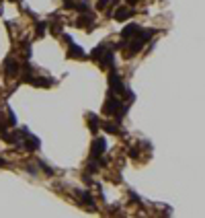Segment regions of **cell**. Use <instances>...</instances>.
<instances>
[{
    "instance_id": "5",
    "label": "cell",
    "mask_w": 205,
    "mask_h": 218,
    "mask_svg": "<svg viewBox=\"0 0 205 218\" xmlns=\"http://www.w3.org/2000/svg\"><path fill=\"white\" fill-rule=\"evenodd\" d=\"M98 62H101V66L109 68V66L113 64V54H111V52H107V50H105V52H102V56L98 58Z\"/></svg>"
},
{
    "instance_id": "15",
    "label": "cell",
    "mask_w": 205,
    "mask_h": 218,
    "mask_svg": "<svg viewBox=\"0 0 205 218\" xmlns=\"http://www.w3.org/2000/svg\"><path fill=\"white\" fill-rule=\"evenodd\" d=\"M105 130H107V132H111V134H115V132H117V126L111 124V121H107V124H105Z\"/></svg>"
},
{
    "instance_id": "1",
    "label": "cell",
    "mask_w": 205,
    "mask_h": 218,
    "mask_svg": "<svg viewBox=\"0 0 205 218\" xmlns=\"http://www.w3.org/2000/svg\"><path fill=\"white\" fill-rule=\"evenodd\" d=\"M102 111L105 113H111V115H117V117H121V115H125V105L121 103L119 99H115V97H109L107 101H105V105H102Z\"/></svg>"
},
{
    "instance_id": "13",
    "label": "cell",
    "mask_w": 205,
    "mask_h": 218,
    "mask_svg": "<svg viewBox=\"0 0 205 218\" xmlns=\"http://www.w3.org/2000/svg\"><path fill=\"white\" fill-rule=\"evenodd\" d=\"M102 52H105V45H98V47H94L93 54H90V56H93V60H97V62H98V58L102 56Z\"/></svg>"
},
{
    "instance_id": "11",
    "label": "cell",
    "mask_w": 205,
    "mask_h": 218,
    "mask_svg": "<svg viewBox=\"0 0 205 218\" xmlns=\"http://www.w3.org/2000/svg\"><path fill=\"white\" fill-rule=\"evenodd\" d=\"M82 25H88L86 29H93V15H84V17H80L78 19V27H82Z\"/></svg>"
},
{
    "instance_id": "16",
    "label": "cell",
    "mask_w": 205,
    "mask_h": 218,
    "mask_svg": "<svg viewBox=\"0 0 205 218\" xmlns=\"http://www.w3.org/2000/svg\"><path fill=\"white\" fill-rule=\"evenodd\" d=\"M43 33H45V25H43V23H39V25H37V35L41 37Z\"/></svg>"
},
{
    "instance_id": "18",
    "label": "cell",
    "mask_w": 205,
    "mask_h": 218,
    "mask_svg": "<svg viewBox=\"0 0 205 218\" xmlns=\"http://www.w3.org/2000/svg\"><path fill=\"white\" fill-rule=\"evenodd\" d=\"M127 2H129V4H136V2H137V0H127Z\"/></svg>"
},
{
    "instance_id": "4",
    "label": "cell",
    "mask_w": 205,
    "mask_h": 218,
    "mask_svg": "<svg viewBox=\"0 0 205 218\" xmlns=\"http://www.w3.org/2000/svg\"><path fill=\"white\" fill-rule=\"evenodd\" d=\"M105 148H107V144H105V138H97L93 142V152H90V156H97V154H102L105 152Z\"/></svg>"
},
{
    "instance_id": "14",
    "label": "cell",
    "mask_w": 205,
    "mask_h": 218,
    "mask_svg": "<svg viewBox=\"0 0 205 218\" xmlns=\"http://www.w3.org/2000/svg\"><path fill=\"white\" fill-rule=\"evenodd\" d=\"M80 198H82V202H84V204L93 206V198H90V193H88V191H82V193H80Z\"/></svg>"
},
{
    "instance_id": "6",
    "label": "cell",
    "mask_w": 205,
    "mask_h": 218,
    "mask_svg": "<svg viewBox=\"0 0 205 218\" xmlns=\"http://www.w3.org/2000/svg\"><path fill=\"white\" fill-rule=\"evenodd\" d=\"M131 15H133V10H129V8H117V12H115V21H125V19H129Z\"/></svg>"
},
{
    "instance_id": "12",
    "label": "cell",
    "mask_w": 205,
    "mask_h": 218,
    "mask_svg": "<svg viewBox=\"0 0 205 218\" xmlns=\"http://www.w3.org/2000/svg\"><path fill=\"white\" fill-rule=\"evenodd\" d=\"M88 124H90V130H93V132H97L101 121H98V117H97L94 113H90V115H88Z\"/></svg>"
},
{
    "instance_id": "2",
    "label": "cell",
    "mask_w": 205,
    "mask_h": 218,
    "mask_svg": "<svg viewBox=\"0 0 205 218\" xmlns=\"http://www.w3.org/2000/svg\"><path fill=\"white\" fill-rule=\"evenodd\" d=\"M109 84H111V89L115 91L117 95H123V93H125V87L121 84V78H119L117 70H111V74H109Z\"/></svg>"
},
{
    "instance_id": "10",
    "label": "cell",
    "mask_w": 205,
    "mask_h": 218,
    "mask_svg": "<svg viewBox=\"0 0 205 218\" xmlns=\"http://www.w3.org/2000/svg\"><path fill=\"white\" fill-rule=\"evenodd\" d=\"M31 84L35 87H49V84H54L51 78H31Z\"/></svg>"
},
{
    "instance_id": "17",
    "label": "cell",
    "mask_w": 205,
    "mask_h": 218,
    "mask_svg": "<svg viewBox=\"0 0 205 218\" xmlns=\"http://www.w3.org/2000/svg\"><path fill=\"white\" fill-rule=\"evenodd\" d=\"M107 4H109V0H98V2H97V6H98V8H105Z\"/></svg>"
},
{
    "instance_id": "9",
    "label": "cell",
    "mask_w": 205,
    "mask_h": 218,
    "mask_svg": "<svg viewBox=\"0 0 205 218\" xmlns=\"http://www.w3.org/2000/svg\"><path fill=\"white\" fill-rule=\"evenodd\" d=\"M25 146H27V150H37L39 148V140L35 138V136H27V144Z\"/></svg>"
},
{
    "instance_id": "3",
    "label": "cell",
    "mask_w": 205,
    "mask_h": 218,
    "mask_svg": "<svg viewBox=\"0 0 205 218\" xmlns=\"http://www.w3.org/2000/svg\"><path fill=\"white\" fill-rule=\"evenodd\" d=\"M66 41H68V56H70V58H84V52L80 50L76 43H72L70 37H66Z\"/></svg>"
},
{
    "instance_id": "8",
    "label": "cell",
    "mask_w": 205,
    "mask_h": 218,
    "mask_svg": "<svg viewBox=\"0 0 205 218\" xmlns=\"http://www.w3.org/2000/svg\"><path fill=\"white\" fill-rule=\"evenodd\" d=\"M17 72H19V66L15 64V60L8 58V60H6V74H8V76H15Z\"/></svg>"
},
{
    "instance_id": "7",
    "label": "cell",
    "mask_w": 205,
    "mask_h": 218,
    "mask_svg": "<svg viewBox=\"0 0 205 218\" xmlns=\"http://www.w3.org/2000/svg\"><path fill=\"white\" fill-rule=\"evenodd\" d=\"M137 31H140V25H136V23H131V25H127L125 29L121 31V37H131V35H136Z\"/></svg>"
}]
</instances>
